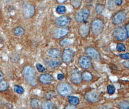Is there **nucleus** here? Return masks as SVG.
Returning <instances> with one entry per match:
<instances>
[{"label":"nucleus","mask_w":129,"mask_h":109,"mask_svg":"<svg viewBox=\"0 0 129 109\" xmlns=\"http://www.w3.org/2000/svg\"><path fill=\"white\" fill-rule=\"evenodd\" d=\"M22 74L26 81L30 86H36L38 81L36 79L35 69L30 66H25L22 70Z\"/></svg>","instance_id":"obj_1"},{"label":"nucleus","mask_w":129,"mask_h":109,"mask_svg":"<svg viewBox=\"0 0 129 109\" xmlns=\"http://www.w3.org/2000/svg\"><path fill=\"white\" fill-rule=\"evenodd\" d=\"M58 93L63 97H68L74 92L73 86L68 82L61 81L59 82L56 87Z\"/></svg>","instance_id":"obj_2"},{"label":"nucleus","mask_w":129,"mask_h":109,"mask_svg":"<svg viewBox=\"0 0 129 109\" xmlns=\"http://www.w3.org/2000/svg\"><path fill=\"white\" fill-rule=\"evenodd\" d=\"M105 27L104 21L100 18H95L91 24V31L95 36L100 35L103 31Z\"/></svg>","instance_id":"obj_3"},{"label":"nucleus","mask_w":129,"mask_h":109,"mask_svg":"<svg viewBox=\"0 0 129 109\" xmlns=\"http://www.w3.org/2000/svg\"><path fill=\"white\" fill-rule=\"evenodd\" d=\"M113 36L117 40L124 41L129 38V34L127 32L125 27L118 26L114 30Z\"/></svg>","instance_id":"obj_4"},{"label":"nucleus","mask_w":129,"mask_h":109,"mask_svg":"<svg viewBox=\"0 0 129 109\" xmlns=\"http://www.w3.org/2000/svg\"><path fill=\"white\" fill-rule=\"evenodd\" d=\"M90 11L88 8H83L76 13L75 18L76 22L78 23H83L88 19Z\"/></svg>","instance_id":"obj_5"},{"label":"nucleus","mask_w":129,"mask_h":109,"mask_svg":"<svg viewBox=\"0 0 129 109\" xmlns=\"http://www.w3.org/2000/svg\"><path fill=\"white\" fill-rule=\"evenodd\" d=\"M24 16L26 18L33 17L35 13V6L29 3H24L22 6Z\"/></svg>","instance_id":"obj_6"},{"label":"nucleus","mask_w":129,"mask_h":109,"mask_svg":"<svg viewBox=\"0 0 129 109\" xmlns=\"http://www.w3.org/2000/svg\"><path fill=\"white\" fill-rule=\"evenodd\" d=\"M70 33V29L66 26L59 27L54 30L53 36L56 39H61L67 36Z\"/></svg>","instance_id":"obj_7"},{"label":"nucleus","mask_w":129,"mask_h":109,"mask_svg":"<svg viewBox=\"0 0 129 109\" xmlns=\"http://www.w3.org/2000/svg\"><path fill=\"white\" fill-rule=\"evenodd\" d=\"M75 52L69 48L65 49L61 54V59L62 62L66 63H72L75 57Z\"/></svg>","instance_id":"obj_8"},{"label":"nucleus","mask_w":129,"mask_h":109,"mask_svg":"<svg viewBox=\"0 0 129 109\" xmlns=\"http://www.w3.org/2000/svg\"><path fill=\"white\" fill-rule=\"evenodd\" d=\"M85 99L91 103H96L99 101L100 96L99 94L94 90L86 92L84 95Z\"/></svg>","instance_id":"obj_9"},{"label":"nucleus","mask_w":129,"mask_h":109,"mask_svg":"<svg viewBox=\"0 0 129 109\" xmlns=\"http://www.w3.org/2000/svg\"><path fill=\"white\" fill-rule=\"evenodd\" d=\"M85 53L89 57L96 61H100L101 55L97 50L92 47H88L85 50Z\"/></svg>","instance_id":"obj_10"},{"label":"nucleus","mask_w":129,"mask_h":109,"mask_svg":"<svg viewBox=\"0 0 129 109\" xmlns=\"http://www.w3.org/2000/svg\"><path fill=\"white\" fill-rule=\"evenodd\" d=\"M127 17V13L123 11L116 13L112 18V23L115 25H119L123 23Z\"/></svg>","instance_id":"obj_11"},{"label":"nucleus","mask_w":129,"mask_h":109,"mask_svg":"<svg viewBox=\"0 0 129 109\" xmlns=\"http://www.w3.org/2000/svg\"><path fill=\"white\" fill-rule=\"evenodd\" d=\"M78 64L83 69H88L91 66L92 61L91 58L88 56L83 55L79 58Z\"/></svg>","instance_id":"obj_12"},{"label":"nucleus","mask_w":129,"mask_h":109,"mask_svg":"<svg viewBox=\"0 0 129 109\" xmlns=\"http://www.w3.org/2000/svg\"><path fill=\"white\" fill-rule=\"evenodd\" d=\"M90 31V25L88 23H83L78 29V34L82 38H86L88 36Z\"/></svg>","instance_id":"obj_13"},{"label":"nucleus","mask_w":129,"mask_h":109,"mask_svg":"<svg viewBox=\"0 0 129 109\" xmlns=\"http://www.w3.org/2000/svg\"><path fill=\"white\" fill-rule=\"evenodd\" d=\"M70 21V17L68 16L63 15L56 18L55 20V24L59 27H63L69 24Z\"/></svg>","instance_id":"obj_14"},{"label":"nucleus","mask_w":129,"mask_h":109,"mask_svg":"<svg viewBox=\"0 0 129 109\" xmlns=\"http://www.w3.org/2000/svg\"><path fill=\"white\" fill-rule=\"evenodd\" d=\"M39 80L43 84H49L53 81L54 78L52 75L49 73H44L39 76Z\"/></svg>","instance_id":"obj_15"},{"label":"nucleus","mask_w":129,"mask_h":109,"mask_svg":"<svg viewBox=\"0 0 129 109\" xmlns=\"http://www.w3.org/2000/svg\"><path fill=\"white\" fill-rule=\"evenodd\" d=\"M71 80L75 84H80L82 81L81 73L78 71L73 72L71 75Z\"/></svg>","instance_id":"obj_16"},{"label":"nucleus","mask_w":129,"mask_h":109,"mask_svg":"<svg viewBox=\"0 0 129 109\" xmlns=\"http://www.w3.org/2000/svg\"><path fill=\"white\" fill-rule=\"evenodd\" d=\"M61 52L57 48H51L49 49L47 52V55L52 58H58L61 56Z\"/></svg>","instance_id":"obj_17"},{"label":"nucleus","mask_w":129,"mask_h":109,"mask_svg":"<svg viewBox=\"0 0 129 109\" xmlns=\"http://www.w3.org/2000/svg\"><path fill=\"white\" fill-rule=\"evenodd\" d=\"M61 61L57 59H48L46 61V64L50 69H55L59 67L61 64Z\"/></svg>","instance_id":"obj_18"},{"label":"nucleus","mask_w":129,"mask_h":109,"mask_svg":"<svg viewBox=\"0 0 129 109\" xmlns=\"http://www.w3.org/2000/svg\"><path fill=\"white\" fill-rule=\"evenodd\" d=\"M82 80L86 82L90 81L93 79V75L92 73L88 71H85L81 73Z\"/></svg>","instance_id":"obj_19"},{"label":"nucleus","mask_w":129,"mask_h":109,"mask_svg":"<svg viewBox=\"0 0 129 109\" xmlns=\"http://www.w3.org/2000/svg\"><path fill=\"white\" fill-rule=\"evenodd\" d=\"M41 107L43 109H54L55 108V105L52 101H50L49 100H47L42 102Z\"/></svg>","instance_id":"obj_20"},{"label":"nucleus","mask_w":129,"mask_h":109,"mask_svg":"<svg viewBox=\"0 0 129 109\" xmlns=\"http://www.w3.org/2000/svg\"><path fill=\"white\" fill-rule=\"evenodd\" d=\"M25 33V30L23 27L21 26H18L16 27L14 30V33L15 35L18 37L22 36Z\"/></svg>","instance_id":"obj_21"},{"label":"nucleus","mask_w":129,"mask_h":109,"mask_svg":"<svg viewBox=\"0 0 129 109\" xmlns=\"http://www.w3.org/2000/svg\"><path fill=\"white\" fill-rule=\"evenodd\" d=\"M30 106L33 109H38L40 106V101L38 98H34L30 101Z\"/></svg>","instance_id":"obj_22"},{"label":"nucleus","mask_w":129,"mask_h":109,"mask_svg":"<svg viewBox=\"0 0 129 109\" xmlns=\"http://www.w3.org/2000/svg\"><path fill=\"white\" fill-rule=\"evenodd\" d=\"M68 100L69 103L75 105L76 106L77 105H78L80 103V99L79 98H78L76 96H69L68 97Z\"/></svg>","instance_id":"obj_23"},{"label":"nucleus","mask_w":129,"mask_h":109,"mask_svg":"<svg viewBox=\"0 0 129 109\" xmlns=\"http://www.w3.org/2000/svg\"><path fill=\"white\" fill-rule=\"evenodd\" d=\"M8 86V83L6 80L4 79H0V92L6 91Z\"/></svg>","instance_id":"obj_24"},{"label":"nucleus","mask_w":129,"mask_h":109,"mask_svg":"<svg viewBox=\"0 0 129 109\" xmlns=\"http://www.w3.org/2000/svg\"><path fill=\"white\" fill-rule=\"evenodd\" d=\"M82 0H71V4L75 9L79 8L82 4Z\"/></svg>","instance_id":"obj_25"},{"label":"nucleus","mask_w":129,"mask_h":109,"mask_svg":"<svg viewBox=\"0 0 129 109\" xmlns=\"http://www.w3.org/2000/svg\"><path fill=\"white\" fill-rule=\"evenodd\" d=\"M72 41L68 38H65L60 40L59 42V45L62 47H66L69 46L72 43Z\"/></svg>","instance_id":"obj_26"},{"label":"nucleus","mask_w":129,"mask_h":109,"mask_svg":"<svg viewBox=\"0 0 129 109\" xmlns=\"http://www.w3.org/2000/svg\"><path fill=\"white\" fill-rule=\"evenodd\" d=\"M14 91L19 95H22L24 92V89L22 86L16 85L14 87Z\"/></svg>","instance_id":"obj_27"},{"label":"nucleus","mask_w":129,"mask_h":109,"mask_svg":"<svg viewBox=\"0 0 129 109\" xmlns=\"http://www.w3.org/2000/svg\"><path fill=\"white\" fill-rule=\"evenodd\" d=\"M56 11L59 14H63L66 11V8L64 6H58L56 9Z\"/></svg>","instance_id":"obj_28"},{"label":"nucleus","mask_w":129,"mask_h":109,"mask_svg":"<svg viewBox=\"0 0 129 109\" xmlns=\"http://www.w3.org/2000/svg\"><path fill=\"white\" fill-rule=\"evenodd\" d=\"M107 93L110 96L113 95L116 91V88L114 85L112 84H109L107 86Z\"/></svg>","instance_id":"obj_29"},{"label":"nucleus","mask_w":129,"mask_h":109,"mask_svg":"<svg viewBox=\"0 0 129 109\" xmlns=\"http://www.w3.org/2000/svg\"><path fill=\"white\" fill-rule=\"evenodd\" d=\"M105 9V6L102 4H98L96 7L95 10L97 14H101Z\"/></svg>","instance_id":"obj_30"},{"label":"nucleus","mask_w":129,"mask_h":109,"mask_svg":"<svg viewBox=\"0 0 129 109\" xmlns=\"http://www.w3.org/2000/svg\"><path fill=\"white\" fill-rule=\"evenodd\" d=\"M118 106L120 108L123 109H128L129 108V104L128 101H120L118 103Z\"/></svg>","instance_id":"obj_31"},{"label":"nucleus","mask_w":129,"mask_h":109,"mask_svg":"<svg viewBox=\"0 0 129 109\" xmlns=\"http://www.w3.org/2000/svg\"><path fill=\"white\" fill-rule=\"evenodd\" d=\"M36 68L37 71L40 73H44L47 70L44 66H43L42 64L39 63H37L36 64Z\"/></svg>","instance_id":"obj_32"},{"label":"nucleus","mask_w":129,"mask_h":109,"mask_svg":"<svg viewBox=\"0 0 129 109\" xmlns=\"http://www.w3.org/2000/svg\"><path fill=\"white\" fill-rule=\"evenodd\" d=\"M116 49L117 52H123L126 51V46L125 45L121 43H118L117 45Z\"/></svg>","instance_id":"obj_33"},{"label":"nucleus","mask_w":129,"mask_h":109,"mask_svg":"<svg viewBox=\"0 0 129 109\" xmlns=\"http://www.w3.org/2000/svg\"><path fill=\"white\" fill-rule=\"evenodd\" d=\"M55 97V93L52 91L48 92L45 95V98L47 100H50Z\"/></svg>","instance_id":"obj_34"},{"label":"nucleus","mask_w":129,"mask_h":109,"mask_svg":"<svg viewBox=\"0 0 129 109\" xmlns=\"http://www.w3.org/2000/svg\"><path fill=\"white\" fill-rule=\"evenodd\" d=\"M115 4L111 0L107 2V7H108V9L110 10H112L115 8Z\"/></svg>","instance_id":"obj_35"},{"label":"nucleus","mask_w":129,"mask_h":109,"mask_svg":"<svg viewBox=\"0 0 129 109\" xmlns=\"http://www.w3.org/2000/svg\"><path fill=\"white\" fill-rule=\"evenodd\" d=\"M119 56L121 59H124V60H128L129 59V52H127V53H125L120 54Z\"/></svg>","instance_id":"obj_36"},{"label":"nucleus","mask_w":129,"mask_h":109,"mask_svg":"<svg viewBox=\"0 0 129 109\" xmlns=\"http://www.w3.org/2000/svg\"><path fill=\"white\" fill-rule=\"evenodd\" d=\"M115 5L117 6H121L122 4V0H112Z\"/></svg>","instance_id":"obj_37"},{"label":"nucleus","mask_w":129,"mask_h":109,"mask_svg":"<svg viewBox=\"0 0 129 109\" xmlns=\"http://www.w3.org/2000/svg\"><path fill=\"white\" fill-rule=\"evenodd\" d=\"M64 75L62 74V73H59L57 75V79L59 80H62L64 79Z\"/></svg>","instance_id":"obj_38"},{"label":"nucleus","mask_w":129,"mask_h":109,"mask_svg":"<svg viewBox=\"0 0 129 109\" xmlns=\"http://www.w3.org/2000/svg\"><path fill=\"white\" fill-rule=\"evenodd\" d=\"M64 109H77L76 106L72 105V104H69L66 105L64 107Z\"/></svg>","instance_id":"obj_39"},{"label":"nucleus","mask_w":129,"mask_h":109,"mask_svg":"<svg viewBox=\"0 0 129 109\" xmlns=\"http://www.w3.org/2000/svg\"><path fill=\"white\" fill-rule=\"evenodd\" d=\"M122 64H123V66L124 67H125L127 69H129V62L128 61H124L122 62Z\"/></svg>","instance_id":"obj_40"},{"label":"nucleus","mask_w":129,"mask_h":109,"mask_svg":"<svg viewBox=\"0 0 129 109\" xmlns=\"http://www.w3.org/2000/svg\"><path fill=\"white\" fill-rule=\"evenodd\" d=\"M67 0H56V1L59 3V4H63L65 2H66Z\"/></svg>","instance_id":"obj_41"},{"label":"nucleus","mask_w":129,"mask_h":109,"mask_svg":"<svg viewBox=\"0 0 129 109\" xmlns=\"http://www.w3.org/2000/svg\"><path fill=\"white\" fill-rule=\"evenodd\" d=\"M4 74L1 71H0V79H4Z\"/></svg>","instance_id":"obj_42"},{"label":"nucleus","mask_w":129,"mask_h":109,"mask_svg":"<svg viewBox=\"0 0 129 109\" xmlns=\"http://www.w3.org/2000/svg\"><path fill=\"white\" fill-rule=\"evenodd\" d=\"M2 42V37H1V36H0V44H1Z\"/></svg>","instance_id":"obj_43"},{"label":"nucleus","mask_w":129,"mask_h":109,"mask_svg":"<svg viewBox=\"0 0 129 109\" xmlns=\"http://www.w3.org/2000/svg\"><path fill=\"white\" fill-rule=\"evenodd\" d=\"M87 2H92L93 0H86Z\"/></svg>","instance_id":"obj_44"},{"label":"nucleus","mask_w":129,"mask_h":109,"mask_svg":"<svg viewBox=\"0 0 129 109\" xmlns=\"http://www.w3.org/2000/svg\"><path fill=\"white\" fill-rule=\"evenodd\" d=\"M5 1H6V2H8L9 0H4Z\"/></svg>","instance_id":"obj_45"},{"label":"nucleus","mask_w":129,"mask_h":109,"mask_svg":"<svg viewBox=\"0 0 129 109\" xmlns=\"http://www.w3.org/2000/svg\"><path fill=\"white\" fill-rule=\"evenodd\" d=\"M18 1H22V0H17Z\"/></svg>","instance_id":"obj_46"}]
</instances>
